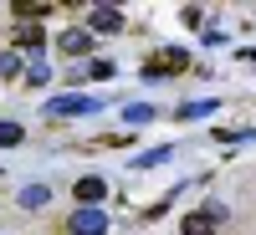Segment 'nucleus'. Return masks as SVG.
Returning <instances> with one entry per match:
<instances>
[{
  "instance_id": "7ed1b4c3",
  "label": "nucleus",
  "mask_w": 256,
  "mask_h": 235,
  "mask_svg": "<svg viewBox=\"0 0 256 235\" xmlns=\"http://www.w3.org/2000/svg\"><path fill=\"white\" fill-rule=\"evenodd\" d=\"M190 67V51H159L144 61V77H164V72H184Z\"/></svg>"
},
{
  "instance_id": "f03ea898",
  "label": "nucleus",
  "mask_w": 256,
  "mask_h": 235,
  "mask_svg": "<svg viewBox=\"0 0 256 235\" xmlns=\"http://www.w3.org/2000/svg\"><path fill=\"white\" fill-rule=\"evenodd\" d=\"M220 220H226V205H205V210H195V215L180 220V235H210Z\"/></svg>"
},
{
  "instance_id": "f257e3e1",
  "label": "nucleus",
  "mask_w": 256,
  "mask_h": 235,
  "mask_svg": "<svg viewBox=\"0 0 256 235\" xmlns=\"http://www.w3.org/2000/svg\"><path fill=\"white\" fill-rule=\"evenodd\" d=\"M67 230L72 235H108V210H102V205H82L77 215L67 220Z\"/></svg>"
},
{
  "instance_id": "39448f33",
  "label": "nucleus",
  "mask_w": 256,
  "mask_h": 235,
  "mask_svg": "<svg viewBox=\"0 0 256 235\" xmlns=\"http://www.w3.org/2000/svg\"><path fill=\"white\" fill-rule=\"evenodd\" d=\"M56 46L67 51V56H88V51H92V36H88V31H62Z\"/></svg>"
},
{
  "instance_id": "20e7f679",
  "label": "nucleus",
  "mask_w": 256,
  "mask_h": 235,
  "mask_svg": "<svg viewBox=\"0 0 256 235\" xmlns=\"http://www.w3.org/2000/svg\"><path fill=\"white\" fill-rule=\"evenodd\" d=\"M72 195H77L82 205H98V200H108V179H98V174H82Z\"/></svg>"
},
{
  "instance_id": "9d476101",
  "label": "nucleus",
  "mask_w": 256,
  "mask_h": 235,
  "mask_svg": "<svg viewBox=\"0 0 256 235\" xmlns=\"http://www.w3.org/2000/svg\"><path fill=\"white\" fill-rule=\"evenodd\" d=\"M16 20H36V15H46V5H36V0H16Z\"/></svg>"
},
{
  "instance_id": "423d86ee",
  "label": "nucleus",
  "mask_w": 256,
  "mask_h": 235,
  "mask_svg": "<svg viewBox=\"0 0 256 235\" xmlns=\"http://www.w3.org/2000/svg\"><path fill=\"white\" fill-rule=\"evenodd\" d=\"M46 113H52V118H67V113H92V97H56V102H46Z\"/></svg>"
},
{
  "instance_id": "6e6552de",
  "label": "nucleus",
  "mask_w": 256,
  "mask_h": 235,
  "mask_svg": "<svg viewBox=\"0 0 256 235\" xmlns=\"http://www.w3.org/2000/svg\"><path fill=\"white\" fill-rule=\"evenodd\" d=\"M16 46H20V51H41V46H46V36H41L36 26H26V31H20V41H16Z\"/></svg>"
},
{
  "instance_id": "f8f14e48",
  "label": "nucleus",
  "mask_w": 256,
  "mask_h": 235,
  "mask_svg": "<svg viewBox=\"0 0 256 235\" xmlns=\"http://www.w3.org/2000/svg\"><path fill=\"white\" fill-rule=\"evenodd\" d=\"M113 72H118V67H113V61H102V56L88 67V77H92V82H113Z\"/></svg>"
},
{
  "instance_id": "4468645a",
  "label": "nucleus",
  "mask_w": 256,
  "mask_h": 235,
  "mask_svg": "<svg viewBox=\"0 0 256 235\" xmlns=\"http://www.w3.org/2000/svg\"><path fill=\"white\" fill-rule=\"evenodd\" d=\"M123 118H128V123H148V118H154V108H128Z\"/></svg>"
},
{
  "instance_id": "9b49d317",
  "label": "nucleus",
  "mask_w": 256,
  "mask_h": 235,
  "mask_svg": "<svg viewBox=\"0 0 256 235\" xmlns=\"http://www.w3.org/2000/svg\"><path fill=\"white\" fill-rule=\"evenodd\" d=\"M20 205H26V210H41V205H46V184H31L26 195H20Z\"/></svg>"
},
{
  "instance_id": "0eeeda50",
  "label": "nucleus",
  "mask_w": 256,
  "mask_h": 235,
  "mask_svg": "<svg viewBox=\"0 0 256 235\" xmlns=\"http://www.w3.org/2000/svg\"><path fill=\"white\" fill-rule=\"evenodd\" d=\"M118 26H123V15H118V10H108V5H98V10H92V31H118Z\"/></svg>"
},
{
  "instance_id": "ddd939ff",
  "label": "nucleus",
  "mask_w": 256,
  "mask_h": 235,
  "mask_svg": "<svg viewBox=\"0 0 256 235\" xmlns=\"http://www.w3.org/2000/svg\"><path fill=\"white\" fill-rule=\"evenodd\" d=\"M210 108H216V102H184V108H180V118H205Z\"/></svg>"
},
{
  "instance_id": "1a4fd4ad",
  "label": "nucleus",
  "mask_w": 256,
  "mask_h": 235,
  "mask_svg": "<svg viewBox=\"0 0 256 235\" xmlns=\"http://www.w3.org/2000/svg\"><path fill=\"white\" fill-rule=\"evenodd\" d=\"M20 138H26V128H20V123H0V148H16Z\"/></svg>"
}]
</instances>
